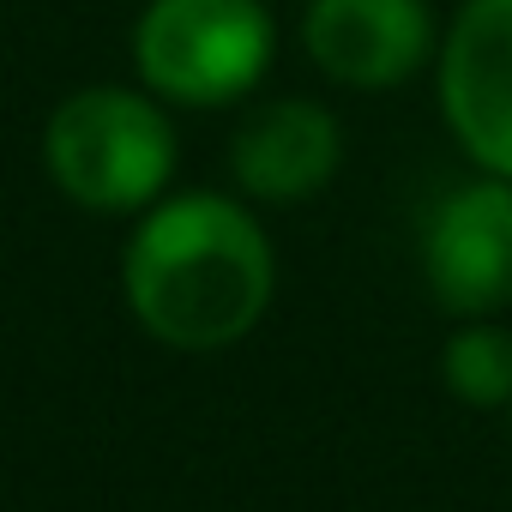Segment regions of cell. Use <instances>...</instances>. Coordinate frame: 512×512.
Wrapping results in <instances>:
<instances>
[{
  "instance_id": "5",
  "label": "cell",
  "mask_w": 512,
  "mask_h": 512,
  "mask_svg": "<svg viewBox=\"0 0 512 512\" xmlns=\"http://www.w3.org/2000/svg\"><path fill=\"white\" fill-rule=\"evenodd\" d=\"M434 79L440 115L464 157L512 181V0H464Z\"/></svg>"
},
{
  "instance_id": "4",
  "label": "cell",
  "mask_w": 512,
  "mask_h": 512,
  "mask_svg": "<svg viewBox=\"0 0 512 512\" xmlns=\"http://www.w3.org/2000/svg\"><path fill=\"white\" fill-rule=\"evenodd\" d=\"M422 278L446 314L488 320L512 302V181L476 175L422 223Z\"/></svg>"
},
{
  "instance_id": "1",
  "label": "cell",
  "mask_w": 512,
  "mask_h": 512,
  "mask_svg": "<svg viewBox=\"0 0 512 512\" xmlns=\"http://www.w3.org/2000/svg\"><path fill=\"white\" fill-rule=\"evenodd\" d=\"M133 320L169 350H229L266 320L278 290L272 241L247 205L223 193L157 199L121 260Z\"/></svg>"
},
{
  "instance_id": "7",
  "label": "cell",
  "mask_w": 512,
  "mask_h": 512,
  "mask_svg": "<svg viewBox=\"0 0 512 512\" xmlns=\"http://www.w3.org/2000/svg\"><path fill=\"white\" fill-rule=\"evenodd\" d=\"M344 163V133H338V115L308 103V97H284V103H266L253 109L241 127H235V145H229V169H235V187L247 199H266V205H302L314 199Z\"/></svg>"
},
{
  "instance_id": "2",
  "label": "cell",
  "mask_w": 512,
  "mask_h": 512,
  "mask_svg": "<svg viewBox=\"0 0 512 512\" xmlns=\"http://www.w3.org/2000/svg\"><path fill=\"white\" fill-rule=\"evenodd\" d=\"M49 181L85 211H151L175 175V127L157 97L85 85L43 127Z\"/></svg>"
},
{
  "instance_id": "8",
  "label": "cell",
  "mask_w": 512,
  "mask_h": 512,
  "mask_svg": "<svg viewBox=\"0 0 512 512\" xmlns=\"http://www.w3.org/2000/svg\"><path fill=\"white\" fill-rule=\"evenodd\" d=\"M440 380L470 410H512V332L494 320H470L440 350Z\"/></svg>"
},
{
  "instance_id": "6",
  "label": "cell",
  "mask_w": 512,
  "mask_h": 512,
  "mask_svg": "<svg viewBox=\"0 0 512 512\" xmlns=\"http://www.w3.org/2000/svg\"><path fill=\"white\" fill-rule=\"evenodd\" d=\"M302 49L332 85L392 91L434 55L428 0H308Z\"/></svg>"
},
{
  "instance_id": "3",
  "label": "cell",
  "mask_w": 512,
  "mask_h": 512,
  "mask_svg": "<svg viewBox=\"0 0 512 512\" xmlns=\"http://www.w3.org/2000/svg\"><path fill=\"white\" fill-rule=\"evenodd\" d=\"M278 49L260 0H151L133 25V67L151 97L217 109L266 79Z\"/></svg>"
}]
</instances>
